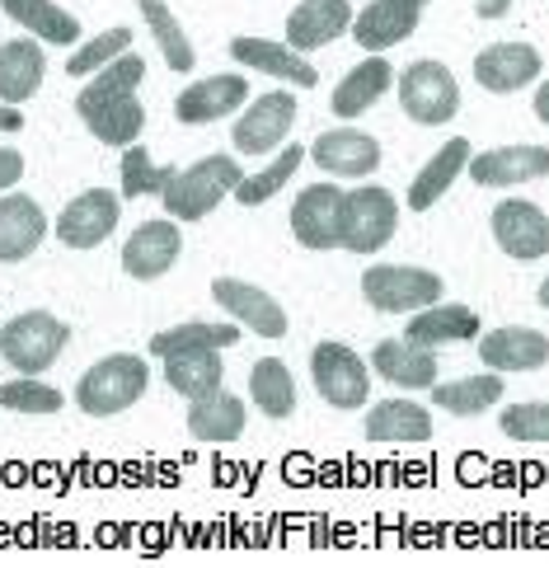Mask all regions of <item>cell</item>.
<instances>
[{"label":"cell","mask_w":549,"mask_h":568,"mask_svg":"<svg viewBox=\"0 0 549 568\" xmlns=\"http://www.w3.org/2000/svg\"><path fill=\"white\" fill-rule=\"evenodd\" d=\"M141 75H146V62L122 52L104 71H94L90 85L75 94V118L104 141V146H132L141 128H146V109H141V99H136Z\"/></svg>","instance_id":"obj_1"},{"label":"cell","mask_w":549,"mask_h":568,"mask_svg":"<svg viewBox=\"0 0 549 568\" xmlns=\"http://www.w3.org/2000/svg\"><path fill=\"white\" fill-rule=\"evenodd\" d=\"M240 179H244V170L231 155H207L189 170H174L165 193H160V202H165V212L174 221H202L212 207H221V197L235 193Z\"/></svg>","instance_id":"obj_2"},{"label":"cell","mask_w":549,"mask_h":568,"mask_svg":"<svg viewBox=\"0 0 549 568\" xmlns=\"http://www.w3.org/2000/svg\"><path fill=\"white\" fill-rule=\"evenodd\" d=\"M151 385V367L132 353H113L104 362H94V367L80 376L75 385V404L85 409L90 418H113L122 409H132V404L146 395Z\"/></svg>","instance_id":"obj_3"},{"label":"cell","mask_w":549,"mask_h":568,"mask_svg":"<svg viewBox=\"0 0 549 568\" xmlns=\"http://www.w3.org/2000/svg\"><path fill=\"white\" fill-rule=\"evenodd\" d=\"M395 226H399V207H395L390 189L362 184L353 193H343V207H338V245L343 250L376 254L395 240Z\"/></svg>","instance_id":"obj_4"},{"label":"cell","mask_w":549,"mask_h":568,"mask_svg":"<svg viewBox=\"0 0 549 568\" xmlns=\"http://www.w3.org/2000/svg\"><path fill=\"white\" fill-rule=\"evenodd\" d=\"M67 338H71L67 320H57L48 311H24L0 329V357H6L19 376H38L61 357Z\"/></svg>","instance_id":"obj_5"},{"label":"cell","mask_w":549,"mask_h":568,"mask_svg":"<svg viewBox=\"0 0 549 568\" xmlns=\"http://www.w3.org/2000/svg\"><path fill=\"white\" fill-rule=\"evenodd\" d=\"M362 296L372 311L414 315L441 301V277L427 268H409V263H376L362 273Z\"/></svg>","instance_id":"obj_6"},{"label":"cell","mask_w":549,"mask_h":568,"mask_svg":"<svg viewBox=\"0 0 549 568\" xmlns=\"http://www.w3.org/2000/svg\"><path fill=\"white\" fill-rule=\"evenodd\" d=\"M399 109L423 128H441L460 113V85L441 62H414L399 75Z\"/></svg>","instance_id":"obj_7"},{"label":"cell","mask_w":549,"mask_h":568,"mask_svg":"<svg viewBox=\"0 0 549 568\" xmlns=\"http://www.w3.org/2000/svg\"><path fill=\"white\" fill-rule=\"evenodd\" d=\"M311 376L324 404H334V409H362L372 395V372L348 343H319L311 353Z\"/></svg>","instance_id":"obj_8"},{"label":"cell","mask_w":549,"mask_h":568,"mask_svg":"<svg viewBox=\"0 0 549 568\" xmlns=\"http://www.w3.org/2000/svg\"><path fill=\"white\" fill-rule=\"evenodd\" d=\"M292 123H296V94H287V90L258 94L235 123V151L240 155H268L287 141Z\"/></svg>","instance_id":"obj_9"},{"label":"cell","mask_w":549,"mask_h":568,"mask_svg":"<svg viewBox=\"0 0 549 568\" xmlns=\"http://www.w3.org/2000/svg\"><path fill=\"white\" fill-rule=\"evenodd\" d=\"M122 216V202L109 193V189H85L80 197H71L67 207H61L57 216V240L71 250H94L104 245V240L113 235Z\"/></svg>","instance_id":"obj_10"},{"label":"cell","mask_w":549,"mask_h":568,"mask_svg":"<svg viewBox=\"0 0 549 568\" xmlns=\"http://www.w3.org/2000/svg\"><path fill=\"white\" fill-rule=\"evenodd\" d=\"M212 301L240 324V329H254L258 338H282L287 334V311H282L263 287H254V282L216 277L212 282Z\"/></svg>","instance_id":"obj_11"},{"label":"cell","mask_w":549,"mask_h":568,"mask_svg":"<svg viewBox=\"0 0 549 568\" xmlns=\"http://www.w3.org/2000/svg\"><path fill=\"white\" fill-rule=\"evenodd\" d=\"M494 226V240L502 245V254H512L521 263H531L540 254H549V216L536 207V202H521V197H507L488 216Z\"/></svg>","instance_id":"obj_12"},{"label":"cell","mask_w":549,"mask_h":568,"mask_svg":"<svg viewBox=\"0 0 549 568\" xmlns=\"http://www.w3.org/2000/svg\"><path fill=\"white\" fill-rule=\"evenodd\" d=\"M183 254V235H179V221H146V226H136L132 240L122 245V268H128V277L136 282H155L165 277L174 263Z\"/></svg>","instance_id":"obj_13"},{"label":"cell","mask_w":549,"mask_h":568,"mask_svg":"<svg viewBox=\"0 0 549 568\" xmlns=\"http://www.w3.org/2000/svg\"><path fill=\"white\" fill-rule=\"evenodd\" d=\"M427 0H372L362 14H353V38L362 52H390L395 43H404L418 29Z\"/></svg>","instance_id":"obj_14"},{"label":"cell","mask_w":549,"mask_h":568,"mask_svg":"<svg viewBox=\"0 0 549 568\" xmlns=\"http://www.w3.org/2000/svg\"><path fill=\"white\" fill-rule=\"evenodd\" d=\"M465 174H470L479 189L531 184V179L549 174V146H498V151H484V155H470Z\"/></svg>","instance_id":"obj_15"},{"label":"cell","mask_w":549,"mask_h":568,"mask_svg":"<svg viewBox=\"0 0 549 568\" xmlns=\"http://www.w3.org/2000/svg\"><path fill=\"white\" fill-rule=\"evenodd\" d=\"M545 57L531 43H494L475 57V80L488 94H517L540 75Z\"/></svg>","instance_id":"obj_16"},{"label":"cell","mask_w":549,"mask_h":568,"mask_svg":"<svg viewBox=\"0 0 549 568\" xmlns=\"http://www.w3.org/2000/svg\"><path fill=\"white\" fill-rule=\"evenodd\" d=\"M311 160L334 179H366L380 170V141L366 132H353V128H338V132L315 136Z\"/></svg>","instance_id":"obj_17"},{"label":"cell","mask_w":549,"mask_h":568,"mask_svg":"<svg viewBox=\"0 0 549 568\" xmlns=\"http://www.w3.org/2000/svg\"><path fill=\"white\" fill-rule=\"evenodd\" d=\"M244 99H250V80L244 75H207L174 99V118L179 123H193V128L221 123V118H231Z\"/></svg>","instance_id":"obj_18"},{"label":"cell","mask_w":549,"mask_h":568,"mask_svg":"<svg viewBox=\"0 0 549 568\" xmlns=\"http://www.w3.org/2000/svg\"><path fill=\"white\" fill-rule=\"evenodd\" d=\"M338 207H343L338 184L301 189L296 207H292V231H296V240L305 250H334L338 245Z\"/></svg>","instance_id":"obj_19"},{"label":"cell","mask_w":549,"mask_h":568,"mask_svg":"<svg viewBox=\"0 0 549 568\" xmlns=\"http://www.w3.org/2000/svg\"><path fill=\"white\" fill-rule=\"evenodd\" d=\"M479 357L488 372H540L549 362V338L540 329H521V324H507L479 338Z\"/></svg>","instance_id":"obj_20"},{"label":"cell","mask_w":549,"mask_h":568,"mask_svg":"<svg viewBox=\"0 0 549 568\" xmlns=\"http://www.w3.org/2000/svg\"><path fill=\"white\" fill-rule=\"evenodd\" d=\"M353 29V6L348 0H301L287 14V43L296 52H315L324 43H334Z\"/></svg>","instance_id":"obj_21"},{"label":"cell","mask_w":549,"mask_h":568,"mask_svg":"<svg viewBox=\"0 0 549 568\" xmlns=\"http://www.w3.org/2000/svg\"><path fill=\"white\" fill-rule=\"evenodd\" d=\"M48 235V216L24 193H0V263H24Z\"/></svg>","instance_id":"obj_22"},{"label":"cell","mask_w":549,"mask_h":568,"mask_svg":"<svg viewBox=\"0 0 549 568\" xmlns=\"http://www.w3.org/2000/svg\"><path fill=\"white\" fill-rule=\"evenodd\" d=\"M372 367H376L380 381L399 385V390H433V385H437V357H433V348H418V343H409V338L376 343Z\"/></svg>","instance_id":"obj_23"},{"label":"cell","mask_w":549,"mask_h":568,"mask_svg":"<svg viewBox=\"0 0 549 568\" xmlns=\"http://www.w3.org/2000/svg\"><path fill=\"white\" fill-rule=\"evenodd\" d=\"M231 57H235L240 67H254L263 75H277V80L301 85V90H311L315 80H319V71L305 62V52H296L292 43H268V38H235Z\"/></svg>","instance_id":"obj_24"},{"label":"cell","mask_w":549,"mask_h":568,"mask_svg":"<svg viewBox=\"0 0 549 568\" xmlns=\"http://www.w3.org/2000/svg\"><path fill=\"white\" fill-rule=\"evenodd\" d=\"M43 75H48V57L38 38H10V43H0V104L33 99Z\"/></svg>","instance_id":"obj_25"},{"label":"cell","mask_w":549,"mask_h":568,"mask_svg":"<svg viewBox=\"0 0 549 568\" xmlns=\"http://www.w3.org/2000/svg\"><path fill=\"white\" fill-rule=\"evenodd\" d=\"M470 155H475V151H470V141H465V136H451V141H446V146L414 174V184H409V207H414V212L437 207V197L465 174Z\"/></svg>","instance_id":"obj_26"},{"label":"cell","mask_w":549,"mask_h":568,"mask_svg":"<svg viewBox=\"0 0 549 568\" xmlns=\"http://www.w3.org/2000/svg\"><path fill=\"white\" fill-rule=\"evenodd\" d=\"M19 29H29L38 43H52V48H75L80 38V19L71 10H61L57 0H0Z\"/></svg>","instance_id":"obj_27"},{"label":"cell","mask_w":549,"mask_h":568,"mask_svg":"<svg viewBox=\"0 0 549 568\" xmlns=\"http://www.w3.org/2000/svg\"><path fill=\"white\" fill-rule=\"evenodd\" d=\"M390 80H395L390 62H385L380 52H372L362 67H353L348 75L338 80V90H334V113H338V118H362L366 109H376V99L390 90Z\"/></svg>","instance_id":"obj_28"},{"label":"cell","mask_w":549,"mask_h":568,"mask_svg":"<svg viewBox=\"0 0 549 568\" xmlns=\"http://www.w3.org/2000/svg\"><path fill=\"white\" fill-rule=\"evenodd\" d=\"M404 338L418 343V348H437V343H460V338H479V315L470 306H427L414 311Z\"/></svg>","instance_id":"obj_29"},{"label":"cell","mask_w":549,"mask_h":568,"mask_svg":"<svg viewBox=\"0 0 549 568\" xmlns=\"http://www.w3.org/2000/svg\"><path fill=\"white\" fill-rule=\"evenodd\" d=\"M366 437L372 442H427L433 437V414L414 399H380L366 409Z\"/></svg>","instance_id":"obj_30"},{"label":"cell","mask_w":549,"mask_h":568,"mask_svg":"<svg viewBox=\"0 0 549 568\" xmlns=\"http://www.w3.org/2000/svg\"><path fill=\"white\" fill-rule=\"evenodd\" d=\"M502 372H484V376H460V381H441L433 385V404L446 409L451 418H475L484 409H494L502 399Z\"/></svg>","instance_id":"obj_31"},{"label":"cell","mask_w":549,"mask_h":568,"mask_svg":"<svg viewBox=\"0 0 549 568\" xmlns=\"http://www.w3.org/2000/svg\"><path fill=\"white\" fill-rule=\"evenodd\" d=\"M189 433L197 442H235L244 433V404L226 395V385L189 404Z\"/></svg>","instance_id":"obj_32"},{"label":"cell","mask_w":549,"mask_h":568,"mask_svg":"<svg viewBox=\"0 0 549 568\" xmlns=\"http://www.w3.org/2000/svg\"><path fill=\"white\" fill-rule=\"evenodd\" d=\"M165 381H170V390L189 395V399L212 395V390H221V385H226V362H221L216 348L174 353V357H165Z\"/></svg>","instance_id":"obj_33"},{"label":"cell","mask_w":549,"mask_h":568,"mask_svg":"<svg viewBox=\"0 0 549 568\" xmlns=\"http://www.w3.org/2000/svg\"><path fill=\"white\" fill-rule=\"evenodd\" d=\"M250 395H254V409L263 418H292L296 409V381L287 372V362L277 357H263L250 367Z\"/></svg>","instance_id":"obj_34"},{"label":"cell","mask_w":549,"mask_h":568,"mask_svg":"<svg viewBox=\"0 0 549 568\" xmlns=\"http://www.w3.org/2000/svg\"><path fill=\"white\" fill-rule=\"evenodd\" d=\"M240 338V324H207V320H189V324H174V329H160L151 338V353L155 357H174V353H202V348H231Z\"/></svg>","instance_id":"obj_35"},{"label":"cell","mask_w":549,"mask_h":568,"mask_svg":"<svg viewBox=\"0 0 549 568\" xmlns=\"http://www.w3.org/2000/svg\"><path fill=\"white\" fill-rule=\"evenodd\" d=\"M136 6H141V14H146L151 38H155L160 57H165V67H170V71H193L197 52H193V43H189V33H183V24L174 19V10L165 6V0H136Z\"/></svg>","instance_id":"obj_36"},{"label":"cell","mask_w":549,"mask_h":568,"mask_svg":"<svg viewBox=\"0 0 549 568\" xmlns=\"http://www.w3.org/2000/svg\"><path fill=\"white\" fill-rule=\"evenodd\" d=\"M301 160H305V151L301 146H282V155L273 160L268 170H258V174H244L240 184H235V202L240 207H263L273 193H282L287 189V179L301 170Z\"/></svg>","instance_id":"obj_37"},{"label":"cell","mask_w":549,"mask_h":568,"mask_svg":"<svg viewBox=\"0 0 549 568\" xmlns=\"http://www.w3.org/2000/svg\"><path fill=\"white\" fill-rule=\"evenodd\" d=\"M170 174H174V165H155L151 160V151L146 146H122V197H160L165 193V184H170Z\"/></svg>","instance_id":"obj_38"},{"label":"cell","mask_w":549,"mask_h":568,"mask_svg":"<svg viewBox=\"0 0 549 568\" xmlns=\"http://www.w3.org/2000/svg\"><path fill=\"white\" fill-rule=\"evenodd\" d=\"M132 52V29H104L99 38H85V43H75V52L67 57V71L71 75H94L104 71L113 57Z\"/></svg>","instance_id":"obj_39"},{"label":"cell","mask_w":549,"mask_h":568,"mask_svg":"<svg viewBox=\"0 0 549 568\" xmlns=\"http://www.w3.org/2000/svg\"><path fill=\"white\" fill-rule=\"evenodd\" d=\"M0 404L14 409V414H57L61 404H67V395L52 390V385H43L38 376H19V381L0 385Z\"/></svg>","instance_id":"obj_40"},{"label":"cell","mask_w":549,"mask_h":568,"mask_svg":"<svg viewBox=\"0 0 549 568\" xmlns=\"http://www.w3.org/2000/svg\"><path fill=\"white\" fill-rule=\"evenodd\" d=\"M498 428L512 442H549V404H507Z\"/></svg>","instance_id":"obj_41"},{"label":"cell","mask_w":549,"mask_h":568,"mask_svg":"<svg viewBox=\"0 0 549 568\" xmlns=\"http://www.w3.org/2000/svg\"><path fill=\"white\" fill-rule=\"evenodd\" d=\"M19 179H24V155L14 146H0V193H10Z\"/></svg>","instance_id":"obj_42"},{"label":"cell","mask_w":549,"mask_h":568,"mask_svg":"<svg viewBox=\"0 0 549 568\" xmlns=\"http://www.w3.org/2000/svg\"><path fill=\"white\" fill-rule=\"evenodd\" d=\"M24 128V113H19V104H0V132H19Z\"/></svg>","instance_id":"obj_43"},{"label":"cell","mask_w":549,"mask_h":568,"mask_svg":"<svg viewBox=\"0 0 549 568\" xmlns=\"http://www.w3.org/2000/svg\"><path fill=\"white\" fill-rule=\"evenodd\" d=\"M512 10V0H479V19H502Z\"/></svg>","instance_id":"obj_44"},{"label":"cell","mask_w":549,"mask_h":568,"mask_svg":"<svg viewBox=\"0 0 549 568\" xmlns=\"http://www.w3.org/2000/svg\"><path fill=\"white\" fill-rule=\"evenodd\" d=\"M536 118H540V123H549V80L536 90Z\"/></svg>","instance_id":"obj_45"},{"label":"cell","mask_w":549,"mask_h":568,"mask_svg":"<svg viewBox=\"0 0 549 568\" xmlns=\"http://www.w3.org/2000/svg\"><path fill=\"white\" fill-rule=\"evenodd\" d=\"M540 306H545V311H549V277H545V282H540Z\"/></svg>","instance_id":"obj_46"}]
</instances>
